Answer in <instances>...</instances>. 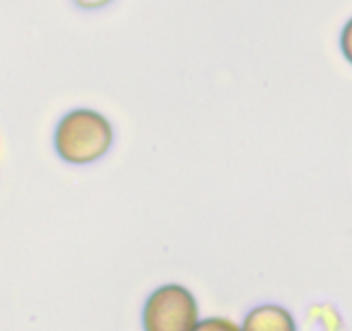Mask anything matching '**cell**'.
I'll return each instance as SVG.
<instances>
[{"instance_id": "cell-1", "label": "cell", "mask_w": 352, "mask_h": 331, "mask_svg": "<svg viewBox=\"0 0 352 331\" xmlns=\"http://www.w3.org/2000/svg\"><path fill=\"white\" fill-rule=\"evenodd\" d=\"M114 140L113 126L94 109H74L59 121L54 135L56 152L63 161L85 166L107 154Z\"/></svg>"}, {"instance_id": "cell-2", "label": "cell", "mask_w": 352, "mask_h": 331, "mask_svg": "<svg viewBox=\"0 0 352 331\" xmlns=\"http://www.w3.org/2000/svg\"><path fill=\"white\" fill-rule=\"evenodd\" d=\"M144 331H194L199 324V306L182 285L159 286L148 295L142 314Z\"/></svg>"}, {"instance_id": "cell-3", "label": "cell", "mask_w": 352, "mask_h": 331, "mask_svg": "<svg viewBox=\"0 0 352 331\" xmlns=\"http://www.w3.org/2000/svg\"><path fill=\"white\" fill-rule=\"evenodd\" d=\"M242 331H297L294 316L278 304H263L250 310Z\"/></svg>"}, {"instance_id": "cell-4", "label": "cell", "mask_w": 352, "mask_h": 331, "mask_svg": "<svg viewBox=\"0 0 352 331\" xmlns=\"http://www.w3.org/2000/svg\"><path fill=\"white\" fill-rule=\"evenodd\" d=\"M194 331H242V328L226 317H208L204 321H199Z\"/></svg>"}, {"instance_id": "cell-5", "label": "cell", "mask_w": 352, "mask_h": 331, "mask_svg": "<svg viewBox=\"0 0 352 331\" xmlns=\"http://www.w3.org/2000/svg\"><path fill=\"white\" fill-rule=\"evenodd\" d=\"M340 49L345 59L352 64V18L345 23L340 35Z\"/></svg>"}, {"instance_id": "cell-6", "label": "cell", "mask_w": 352, "mask_h": 331, "mask_svg": "<svg viewBox=\"0 0 352 331\" xmlns=\"http://www.w3.org/2000/svg\"><path fill=\"white\" fill-rule=\"evenodd\" d=\"M111 0H76V4L81 5L85 9H92V8H100V5L107 4Z\"/></svg>"}]
</instances>
